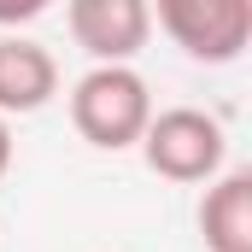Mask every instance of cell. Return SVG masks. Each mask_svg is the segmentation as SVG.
Here are the masks:
<instances>
[{"instance_id":"cell-6","label":"cell","mask_w":252,"mask_h":252,"mask_svg":"<svg viewBox=\"0 0 252 252\" xmlns=\"http://www.w3.org/2000/svg\"><path fill=\"white\" fill-rule=\"evenodd\" d=\"M199 235L211 252H252V170H217L205 182Z\"/></svg>"},{"instance_id":"cell-3","label":"cell","mask_w":252,"mask_h":252,"mask_svg":"<svg viewBox=\"0 0 252 252\" xmlns=\"http://www.w3.org/2000/svg\"><path fill=\"white\" fill-rule=\"evenodd\" d=\"M153 18L199 64H235L252 47V0H153Z\"/></svg>"},{"instance_id":"cell-5","label":"cell","mask_w":252,"mask_h":252,"mask_svg":"<svg viewBox=\"0 0 252 252\" xmlns=\"http://www.w3.org/2000/svg\"><path fill=\"white\" fill-rule=\"evenodd\" d=\"M59 94V59L30 35H0V118L41 112Z\"/></svg>"},{"instance_id":"cell-4","label":"cell","mask_w":252,"mask_h":252,"mask_svg":"<svg viewBox=\"0 0 252 252\" xmlns=\"http://www.w3.org/2000/svg\"><path fill=\"white\" fill-rule=\"evenodd\" d=\"M64 18L94 64H129L153 35V0H64Z\"/></svg>"},{"instance_id":"cell-7","label":"cell","mask_w":252,"mask_h":252,"mask_svg":"<svg viewBox=\"0 0 252 252\" xmlns=\"http://www.w3.org/2000/svg\"><path fill=\"white\" fill-rule=\"evenodd\" d=\"M53 0H0V24H30V18H41Z\"/></svg>"},{"instance_id":"cell-1","label":"cell","mask_w":252,"mask_h":252,"mask_svg":"<svg viewBox=\"0 0 252 252\" xmlns=\"http://www.w3.org/2000/svg\"><path fill=\"white\" fill-rule=\"evenodd\" d=\"M147 118H153V88L135 64H94L70 82V124L100 153L135 147Z\"/></svg>"},{"instance_id":"cell-2","label":"cell","mask_w":252,"mask_h":252,"mask_svg":"<svg viewBox=\"0 0 252 252\" xmlns=\"http://www.w3.org/2000/svg\"><path fill=\"white\" fill-rule=\"evenodd\" d=\"M135 147H141V158H147L153 176L182 182V188L211 182V176L223 170V158H229V135H223V124H217L211 112H199V106L153 112Z\"/></svg>"},{"instance_id":"cell-8","label":"cell","mask_w":252,"mask_h":252,"mask_svg":"<svg viewBox=\"0 0 252 252\" xmlns=\"http://www.w3.org/2000/svg\"><path fill=\"white\" fill-rule=\"evenodd\" d=\"M12 170V129H6V118H0V176Z\"/></svg>"}]
</instances>
